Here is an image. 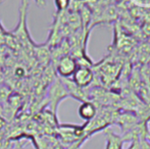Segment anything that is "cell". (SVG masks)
I'll return each instance as SVG.
<instances>
[{
  "label": "cell",
  "mask_w": 150,
  "mask_h": 149,
  "mask_svg": "<svg viewBox=\"0 0 150 149\" xmlns=\"http://www.w3.org/2000/svg\"><path fill=\"white\" fill-rule=\"evenodd\" d=\"M48 96H49V104H50L51 111H52L53 114L55 115V113L57 112L58 105L60 104V102L62 100H63L64 98L69 97L61 78L58 79L57 81H55L51 85V87L49 89Z\"/></svg>",
  "instance_id": "cell-1"
},
{
  "label": "cell",
  "mask_w": 150,
  "mask_h": 149,
  "mask_svg": "<svg viewBox=\"0 0 150 149\" xmlns=\"http://www.w3.org/2000/svg\"><path fill=\"white\" fill-rule=\"evenodd\" d=\"M77 67L76 60L71 54H66L58 60L56 70L61 78H69L74 75Z\"/></svg>",
  "instance_id": "cell-2"
},
{
  "label": "cell",
  "mask_w": 150,
  "mask_h": 149,
  "mask_svg": "<svg viewBox=\"0 0 150 149\" xmlns=\"http://www.w3.org/2000/svg\"><path fill=\"white\" fill-rule=\"evenodd\" d=\"M73 82L79 87L86 89L94 81L95 74L92 68L89 67H77L74 75L72 76Z\"/></svg>",
  "instance_id": "cell-3"
},
{
  "label": "cell",
  "mask_w": 150,
  "mask_h": 149,
  "mask_svg": "<svg viewBox=\"0 0 150 149\" xmlns=\"http://www.w3.org/2000/svg\"><path fill=\"white\" fill-rule=\"evenodd\" d=\"M61 80H62L63 85L65 86L69 97H73V98H75L76 100H79L82 103L85 102V101H91L90 94L85 91V89L77 86L73 82L72 79L61 78Z\"/></svg>",
  "instance_id": "cell-4"
},
{
  "label": "cell",
  "mask_w": 150,
  "mask_h": 149,
  "mask_svg": "<svg viewBox=\"0 0 150 149\" xmlns=\"http://www.w3.org/2000/svg\"><path fill=\"white\" fill-rule=\"evenodd\" d=\"M117 124L121 127V130L124 133L131 131L139 124L138 116L132 112H125L123 113H119L117 119Z\"/></svg>",
  "instance_id": "cell-5"
},
{
  "label": "cell",
  "mask_w": 150,
  "mask_h": 149,
  "mask_svg": "<svg viewBox=\"0 0 150 149\" xmlns=\"http://www.w3.org/2000/svg\"><path fill=\"white\" fill-rule=\"evenodd\" d=\"M78 114L86 122L91 121L98 115V106L92 101L83 102L78 108Z\"/></svg>",
  "instance_id": "cell-6"
},
{
  "label": "cell",
  "mask_w": 150,
  "mask_h": 149,
  "mask_svg": "<svg viewBox=\"0 0 150 149\" xmlns=\"http://www.w3.org/2000/svg\"><path fill=\"white\" fill-rule=\"evenodd\" d=\"M105 133L106 137L105 149H123L124 141L121 135L116 134L109 128L105 129Z\"/></svg>",
  "instance_id": "cell-7"
},
{
  "label": "cell",
  "mask_w": 150,
  "mask_h": 149,
  "mask_svg": "<svg viewBox=\"0 0 150 149\" xmlns=\"http://www.w3.org/2000/svg\"><path fill=\"white\" fill-rule=\"evenodd\" d=\"M71 0H55V5L57 8V12L65 11L67 8L70 5Z\"/></svg>",
  "instance_id": "cell-8"
},
{
  "label": "cell",
  "mask_w": 150,
  "mask_h": 149,
  "mask_svg": "<svg viewBox=\"0 0 150 149\" xmlns=\"http://www.w3.org/2000/svg\"><path fill=\"white\" fill-rule=\"evenodd\" d=\"M127 149H141L140 139H134L131 141L130 146Z\"/></svg>",
  "instance_id": "cell-9"
},
{
  "label": "cell",
  "mask_w": 150,
  "mask_h": 149,
  "mask_svg": "<svg viewBox=\"0 0 150 149\" xmlns=\"http://www.w3.org/2000/svg\"><path fill=\"white\" fill-rule=\"evenodd\" d=\"M141 149H150V142L147 138L140 139Z\"/></svg>",
  "instance_id": "cell-10"
},
{
  "label": "cell",
  "mask_w": 150,
  "mask_h": 149,
  "mask_svg": "<svg viewBox=\"0 0 150 149\" xmlns=\"http://www.w3.org/2000/svg\"><path fill=\"white\" fill-rule=\"evenodd\" d=\"M4 124H5V123H4V119L0 117V129L3 128V126H4Z\"/></svg>",
  "instance_id": "cell-11"
},
{
  "label": "cell",
  "mask_w": 150,
  "mask_h": 149,
  "mask_svg": "<svg viewBox=\"0 0 150 149\" xmlns=\"http://www.w3.org/2000/svg\"><path fill=\"white\" fill-rule=\"evenodd\" d=\"M147 139L149 140V142H150V133H149V136H148V138H147Z\"/></svg>",
  "instance_id": "cell-12"
},
{
  "label": "cell",
  "mask_w": 150,
  "mask_h": 149,
  "mask_svg": "<svg viewBox=\"0 0 150 149\" xmlns=\"http://www.w3.org/2000/svg\"><path fill=\"white\" fill-rule=\"evenodd\" d=\"M149 77H150V64H149Z\"/></svg>",
  "instance_id": "cell-13"
},
{
  "label": "cell",
  "mask_w": 150,
  "mask_h": 149,
  "mask_svg": "<svg viewBox=\"0 0 150 149\" xmlns=\"http://www.w3.org/2000/svg\"><path fill=\"white\" fill-rule=\"evenodd\" d=\"M4 1V0H0V4H1V3H3Z\"/></svg>",
  "instance_id": "cell-14"
},
{
  "label": "cell",
  "mask_w": 150,
  "mask_h": 149,
  "mask_svg": "<svg viewBox=\"0 0 150 149\" xmlns=\"http://www.w3.org/2000/svg\"><path fill=\"white\" fill-rule=\"evenodd\" d=\"M37 1H39V0H37Z\"/></svg>",
  "instance_id": "cell-15"
}]
</instances>
